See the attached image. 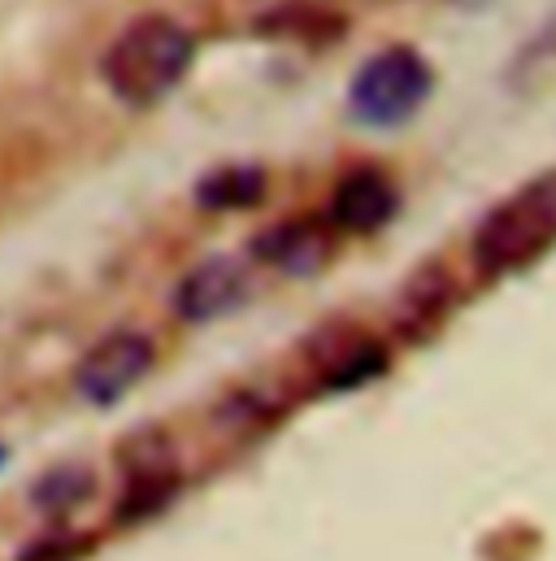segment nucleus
<instances>
[{
    "instance_id": "9",
    "label": "nucleus",
    "mask_w": 556,
    "mask_h": 561,
    "mask_svg": "<svg viewBox=\"0 0 556 561\" xmlns=\"http://www.w3.org/2000/svg\"><path fill=\"white\" fill-rule=\"evenodd\" d=\"M88 492H92V474L66 466V470H53V474L35 488V505L48 510V514H61V510H74Z\"/></svg>"
},
{
    "instance_id": "4",
    "label": "nucleus",
    "mask_w": 556,
    "mask_h": 561,
    "mask_svg": "<svg viewBox=\"0 0 556 561\" xmlns=\"http://www.w3.org/2000/svg\"><path fill=\"white\" fill-rule=\"evenodd\" d=\"M152 366V344L139 331H114L101 344H92L74 370V388L92 405L123 401Z\"/></svg>"
},
{
    "instance_id": "10",
    "label": "nucleus",
    "mask_w": 556,
    "mask_h": 561,
    "mask_svg": "<svg viewBox=\"0 0 556 561\" xmlns=\"http://www.w3.org/2000/svg\"><path fill=\"white\" fill-rule=\"evenodd\" d=\"M452 4H461V9H483V4H491V0H452Z\"/></svg>"
},
{
    "instance_id": "6",
    "label": "nucleus",
    "mask_w": 556,
    "mask_h": 561,
    "mask_svg": "<svg viewBox=\"0 0 556 561\" xmlns=\"http://www.w3.org/2000/svg\"><path fill=\"white\" fill-rule=\"evenodd\" d=\"M253 249L262 262L278 266L282 275H313L331 262L335 240H331V227L322 218H291V222L270 227Z\"/></svg>"
},
{
    "instance_id": "3",
    "label": "nucleus",
    "mask_w": 556,
    "mask_h": 561,
    "mask_svg": "<svg viewBox=\"0 0 556 561\" xmlns=\"http://www.w3.org/2000/svg\"><path fill=\"white\" fill-rule=\"evenodd\" d=\"M430 66L414 48H383L374 53L348 88V110L366 127H401L409 123L430 96Z\"/></svg>"
},
{
    "instance_id": "8",
    "label": "nucleus",
    "mask_w": 556,
    "mask_h": 561,
    "mask_svg": "<svg viewBox=\"0 0 556 561\" xmlns=\"http://www.w3.org/2000/svg\"><path fill=\"white\" fill-rule=\"evenodd\" d=\"M262 192H266V174H262V170H248V165H235V170L209 174V179L196 187V201H200L205 209H240V205L262 201Z\"/></svg>"
},
{
    "instance_id": "1",
    "label": "nucleus",
    "mask_w": 556,
    "mask_h": 561,
    "mask_svg": "<svg viewBox=\"0 0 556 561\" xmlns=\"http://www.w3.org/2000/svg\"><path fill=\"white\" fill-rule=\"evenodd\" d=\"M192 66V35L161 13L136 18L105 53L101 70L118 101L127 105H157Z\"/></svg>"
},
{
    "instance_id": "7",
    "label": "nucleus",
    "mask_w": 556,
    "mask_h": 561,
    "mask_svg": "<svg viewBox=\"0 0 556 561\" xmlns=\"http://www.w3.org/2000/svg\"><path fill=\"white\" fill-rule=\"evenodd\" d=\"M392 214H396V187L379 170L344 174L331 196V218L335 227H348V231H379L392 222Z\"/></svg>"
},
{
    "instance_id": "2",
    "label": "nucleus",
    "mask_w": 556,
    "mask_h": 561,
    "mask_svg": "<svg viewBox=\"0 0 556 561\" xmlns=\"http://www.w3.org/2000/svg\"><path fill=\"white\" fill-rule=\"evenodd\" d=\"M556 240V174L522 183L509 201H500L474 231V262L487 275H505L526 266Z\"/></svg>"
},
{
    "instance_id": "11",
    "label": "nucleus",
    "mask_w": 556,
    "mask_h": 561,
    "mask_svg": "<svg viewBox=\"0 0 556 561\" xmlns=\"http://www.w3.org/2000/svg\"><path fill=\"white\" fill-rule=\"evenodd\" d=\"M0 461H4V448H0Z\"/></svg>"
},
{
    "instance_id": "5",
    "label": "nucleus",
    "mask_w": 556,
    "mask_h": 561,
    "mask_svg": "<svg viewBox=\"0 0 556 561\" xmlns=\"http://www.w3.org/2000/svg\"><path fill=\"white\" fill-rule=\"evenodd\" d=\"M244 296H248L244 271H240L235 262H227V257H209V262H200L187 279L178 283L174 309H178L187 322H213V318L240 309Z\"/></svg>"
}]
</instances>
